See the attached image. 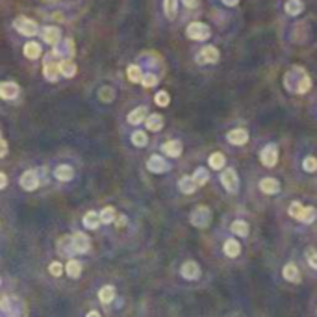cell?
Listing matches in <instances>:
<instances>
[{
  "mask_svg": "<svg viewBox=\"0 0 317 317\" xmlns=\"http://www.w3.org/2000/svg\"><path fill=\"white\" fill-rule=\"evenodd\" d=\"M0 317H26L24 302L17 297H6L0 302Z\"/></svg>",
  "mask_w": 317,
  "mask_h": 317,
  "instance_id": "cell-1",
  "label": "cell"
},
{
  "mask_svg": "<svg viewBox=\"0 0 317 317\" xmlns=\"http://www.w3.org/2000/svg\"><path fill=\"white\" fill-rule=\"evenodd\" d=\"M189 221L197 228H208L212 223V210L208 206H197L189 215Z\"/></svg>",
  "mask_w": 317,
  "mask_h": 317,
  "instance_id": "cell-2",
  "label": "cell"
},
{
  "mask_svg": "<svg viewBox=\"0 0 317 317\" xmlns=\"http://www.w3.org/2000/svg\"><path fill=\"white\" fill-rule=\"evenodd\" d=\"M186 36L193 41H206L212 36V30L204 22H191L186 28Z\"/></svg>",
  "mask_w": 317,
  "mask_h": 317,
  "instance_id": "cell-3",
  "label": "cell"
},
{
  "mask_svg": "<svg viewBox=\"0 0 317 317\" xmlns=\"http://www.w3.org/2000/svg\"><path fill=\"white\" fill-rule=\"evenodd\" d=\"M13 26H15V30H17L19 34L26 36V38H34V36H38V32H39L38 22L28 19V17H17L15 22H13Z\"/></svg>",
  "mask_w": 317,
  "mask_h": 317,
  "instance_id": "cell-4",
  "label": "cell"
},
{
  "mask_svg": "<svg viewBox=\"0 0 317 317\" xmlns=\"http://www.w3.org/2000/svg\"><path fill=\"white\" fill-rule=\"evenodd\" d=\"M52 54L56 58L58 61H63V59H71L75 56V41L73 39H63L59 41V45L54 47Z\"/></svg>",
  "mask_w": 317,
  "mask_h": 317,
  "instance_id": "cell-5",
  "label": "cell"
},
{
  "mask_svg": "<svg viewBox=\"0 0 317 317\" xmlns=\"http://www.w3.org/2000/svg\"><path fill=\"white\" fill-rule=\"evenodd\" d=\"M221 184H223V187L228 191V193H238V189H239V178H238V173L230 167L224 169L223 173H221Z\"/></svg>",
  "mask_w": 317,
  "mask_h": 317,
  "instance_id": "cell-6",
  "label": "cell"
},
{
  "mask_svg": "<svg viewBox=\"0 0 317 317\" xmlns=\"http://www.w3.org/2000/svg\"><path fill=\"white\" fill-rule=\"evenodd\" d=\"M43 75L48 82H56L58 76H59V61H56L54 54L50 52L45 59V65H43Z\"/></svg>",
  "mask_w": 317,
  "mask_h": 317,
  "instance_id": "cell-7",
  "label": "cell"
},
{
  "mask_svg": "<svg viewBox=\"0 0 317 317\" xmlns=\"http://www.w3.org/2000/svg\"><path fill=\"white\" fill-rule=\"evenodd\" d=\"M69 239H71L73 252H78V254H85V252L89 251V247H91V239H89L84 232H76L75 236L69 238Z\"/></svg>",
  "mask_w": 317,
  "mask_h": 317,
  "instance_id": "cell-8",
  "label": "cell"
},
{
  "mask_svg": "<svg viewBox=\"0 0 317 317\" xmlns=\"http://www.w3.org/2000/svg\"><path fill=\"white\" fill-rule=\"evenodd\" d=\"M147 169H149L150 173H154V175H161V173H167L169 169H171V163H167V159L163 158V156L154 154L147 161Z\"/></svg>",
  "mask_w": 317,
  "mask_h": 317,
  "instance_id": "cell-9",
  "label": "cell"
},
{
  "mask_svg": "<svg viewBox=\"0 0 317 317\" xmlns=\"http://www.w3.org/2000/svg\"><path fill=\"white\" fill-rule=\"evenodd\" d=\"M260 159L265 167H275L277 161H278V149H277V145H267L265 149L261 150Z\"/></svg>",
  "mask_w": 317,
  "mask_h": 317,
  "instance_id": "cell-10",
  "label": "cell"
},
{
  "mask_svg": "<svg viewBox=\"0 0 317 317\" xmlns=\"http://www.w3.org/2000/svg\"><path fill=\"white\" fill-rule=\"evenodd\" d=\"M197 61L202 63V65H204V63H217V61H219V50L215 47H210V45H208V47H204L198 54H197Z\"/></svg>",
  "mask_w": 317,
  "mask_h": 317,
  "instance_id": "cell-11",
  "label": "cell"
},
{
  "mask_svg": "<svg viewBox=\"0 0 317 317\" xmlns=\"http://www.w3.org/2000/svg\"><path fill=\"white\" fill-rule=\"evenodd\" d=\"M20 187L26 191H34L39 187V177L36 171H24L20 175Z\"/></svg>",
  "mask_w": 317,
  "mask_h": 317,
  "instance_id": "cell-12",
  "label": "cell"
},
{
  "mask_svg": "<svg viewBox=\"0 0 317 317\" xmlns=\"http://www.w3.org/2000/svg\"><path fill=\"white\" fill-rule=\"evenodd\" d=\"M19 85L15 82H2L0 84V99L4 100H15L19 97Z\"/></svg>",
  "mask_w": 317,
  "mask_h": 317,
  "instance_id": "cell-13",
  "label": "cell"
},
{
  "mask_svg": "<svg viewBox=\"0 0 317 317\" xmlns=\"http://www.w3.org/2000/svg\"><path fill=\"white\" fill-rule=\"evenodd\" d=\"M180 275H182L186 280H197L198 277H200V267H198V263H197V261L189 260V261H186V263L182 265Z\"/></svg>",
  "mask_w": 317,
  "mask_h": 317,
  "instance_id": "cell-14",
  "label": "cell"
},
{
  "mask_svg": "<svg viewBox=\"0 0 317 317\" xmlns=\"http://www.w3.org/2000/svg\"><path fill=\"white\" fill-rule=\"evenodd\" d=\"M41 38L45 39V43L56 47L58 43L61 41V32H59V28H56V26H45L43 32H41Z\"/></svg>",
  "mask_w": 317,
  "mask_h": 317,
  "instance_id": "cell-15",
  "label": "cell"
},
{
  "mask_svg": "<svg viewBox=\"0 0 317 317\" xmlns=\"http://www.w3.org/2000/svg\"><path fill=\"white\" fill-rule=\"evenodd\" d=\"M226 139H228V143H232V145H245L249 141V132L245 130V128H234V130L228 132Z\"/></svg>",
  "mask_w": 317,
  "mask_h": 317,
  "instance_id": "cell-16",
  "label": "cell"
},
{
  "mask_svg": "<svg viewBox=\"0 0 317 317\" xmlns=\"http://www.w3.org/2000/svg\"><path fill=\"white\" fill-rule=\"evenodd\" d=\"M260 189L265 193V195H277V193L280 191L278 180H275V178H271V177L263 178V180L260 182Z\"/></svg>",
  "mask_w": 317,
  "mask_h": 317,
  "instance_id": "cell-17",
  "label": "cell"
},
{
  "mask_svg": "<svg viewBox=\"0 0 317 317\" xmlns=\"http://www.w3.org/2000/svg\"><path fill=\"white\" fill-rule=\"evenodd\" d=\"M282 277L288 280V282H293V284L300 282V273H298V267L295 263H286L284 269H282Z\"/></svg>",
  "mask_w": 317,
  "mask_h": 317,
  "instance_id": "cell-18",
  "label": "cell"
},
{
  "mask_svg": "<svg viewBox=\"0 0 317 317\" xmlns=\"http://www.w3.org/2000/svg\"><path fill=\"white\" fill-rule=\"evenodd\" d=\"M161 149H163V152H165L167 156H171V158H178V156L182 154V143H180L178 139L165 141Z\"/></svg>",
  "mask_w": 317,
  "mask_h": 317,
  "instance_id": "cell-19",
  "label": "cell"
},
{
  "mask_svg": "<svg viewBox=\"0 0 317 317\" xmlns=\"http://www.w3.org/2000/svg\"><path fill=\"white\" fill-rule=\"evenodd\" d=\"M316 217H317V210L314 206H302L297 221H300V223H304V224H312L316 221Z\"/></svg>",
  "mask_w": 317,
  "mask_h": 317,
  "instance_id": "cell-20",
  "label": "cell"
},
{
  "mask_svg": "<svg viewBox=\"0 0 317 317\" xmlns=\"http://www.w3.org/2000/svg\"><path fill=\"white\" fill-rule=\"evenodd\" d=\"M223 251H224V254H226L228 258H236V256H239V252H241V245H239V241H238V239L230 238V239H226V241H224Z\"/></svg>",
  "mask_w": 317,
  "mask_h": 317,
  "instance_id": "cell-21",
  "label": "cell"
},
{
  "mask_svg": "<svg viewBox=\"0 0 317 317\" xmlns=\"http://www.w3.org/2000/svg\"><path fill=\"white\" fill-rule=\"evenodd\" d=\"M147 117H149L147 108H145V106H139V108H136L134 112L128 113V122H130V124H141V122H145Z\"/></svg>",
  "mask_w": 317,
  "mask_h": 317,
  "instance_id": "cell-22",
  "label": "cell"
},
{
  "mask_svg": "<svg viewBox=\"0 0 317 317\" xmlns=\"http://www.w3.org/2000/svg\"><path fill=\"white\" fill-rule=\"evenodd\" d=\"M145 124H147V128H149L150 132H158L163 128V117H161L159 113H152V115H149V117L145 119Z\"/></svg>",
  "mask_w": 317,
  "mask_h": 317,
  "instance_id": "cell-23",
  "label": "cell"
},
{
  "mask_svg": "<svg viewBox=\"0 0 317 317\" xmlns=\"http://www.w3.org/2000/svg\"><path fill=\"white\" fill-rule=\"evenodd\" d=\"M54 177L58 180L69 182V180H73V177H75V169L71 167V165H59V167L54 169Z\"/></svg>",
  "mask_w": 317,
  "mask_h": 317,
  "instance_id": "cell-24",
  "label": "cell"
},
{
  "mask_svg": "<svg viewBox=\"0 0 317 317\" xmlns=\"http://www.w3.org/2000/svg\"><path fill=\"white\" fill-rule=\"evenodd\" d=\"M24 56L30 58V59H38L39 56H41V52H43V48H41V45L39 43H36V41H30V43H26L24 45Z\"/></svg>",
  "mask_w": 317,
  "mask_h": 317,
  "instance_id": "cell-25",
  "label": "cell"
},
{
  "mask_svg": "<svg viewBox=\"0 0 317 317\" xmlns=\"http://www.w3.org/2000/svg\"><path fill=\"white\" fill-rule=\"evenodd\" d=\"M178 187H180L182 193L191 195V193H195L197 184H195V180H193V177H182L180 178V182H178Z\"/></svg>",
  "mask_w": 317,
  "mask_h": 317,
  "instance_id": "cell-26",
  "label": "cell"
},
{
  "mask_svg": "<svg viewBox=\"0 0 317 317\" xmlns=\"http://www.w3.org/2000/svg\"><path fill=\"white\" fill-rule=\"evenodd\" d=\"M284 10L288 15L291 17H295V15H300L302 10H304V4H302V0H288L286 2V6H284Z\"/></svg>",
  "mask_w": 317,
  "mask_h": 317,
  "instance_id": "cell-27",
  "label": "cell"
},
{
  "mask_svg": "<svg viewBox=\"0 0 317 317\" xmlns=\"http://www.w3.org/2000/svg\"><path fill=\"white\" fill-rule=\"evenodd\" d=\"M76 65L73 59H63V61H59V75H63L65 78H73L76 75Z\"/></svg>",
  "mask_w": 317,
  "mask_h": 317,
  "instance_id": "cell-28",
  "label": "cell"
},
{
  "mask_svg": "<svg viewBox=\"0 0 317 317\" xmlns=\"http://www.w3.org/2000/svg\"><path fill=\"white\" fill-rule=\"evenodd\" d=\"M84 226L89 228V230H97L100 226V217H99V214L97 212H87L84 215Z\"/></svg>",
  "mask_w": 317,
  "mask_h": 317,
  "instance_id": "cell-29",
  "label": "cell"
},
{
  "mask_svg": "<svg viewBox=\"0 0 317 317\" xmlns=\"http://www.w3.org/2000/svg\"><path fill=\"white\" fill-rule=\"evenodd\" d=\"M65 271L71 278H78L82 275V263L78 260H69L65 265Z\"/></svg>",
  "mask_w": 317,
  "mask_h": 317,
  "instance_id": "cell-30",
  "label": "cell"
},
{
  "mask_svg": "<svg viewBox=\"0 0 317 317\" xmlns=\"http://www.w3.org/2000/svg\"><path fill=\"white\" fill-rule=\"evenodd\" d=\"M99 298H100V302H104V304H110L113 298H115V288L113 286H104V288H100Z\"/></svg>",
  "mask_w": 317,
  "mask_h": 317,
  "instance_id": "cell-31",
  "label": "cell"
},
{
  "mask_svg": "<svg viewBox=\"0 0 317 317\" xmlns=\"http://www.w3.org/2000/svg\"><path fill=\"white\" fill-rule=\"evenodd\" d=\"M115 208L113 206H106V208H102V212L99 214V217H100V223L104 224H110L115 221Z\"/></svg>",
  "mask_w": 317,
  "mask_h": 317,
  "instance_id": "cell-32",
  "label": "cell"
},
{
  "mask_svg": "<svg viewBox=\"0 0 317 317\" xmlns=\"http://www.w3.org/2000/svg\"><path fill=\"white\" fill-rule=\"evenodd\" d=\"M163 11L167 19H175L178 11V0H163Z\"/></svg>",
  "mask_w": 317,
  "mask_h": 317,
  "instance_id": "cell-33",
  "label": "cell"
},
{
  "mask_svg": "<svg viewBox=\"0 0 317 317\" xmlns=\"http://www.w3.org/2000/svg\"><path fill=\"white\" fill-rule=\"evenodd\" d=\"M224 156L221 154V152H214L212 156H210V159H208V163H210V167L215 169V171H221V169L224 167Z\"/></svg>",
  "mask_w": 317,
  "mask_h": 317,
  "instance_id": "cell-34",
  "label": "cell"
},
{
  "mask_svg": "<svg viewBox=\"0 0 317 317\" xmlns=\"http://www.w3.org/2000/svg\"><path fill=\"white\" fill-rule=\"evenodd\" d=\"M126 75H128V80L134 82V84H141V78H143V73H141L139 65H130L126 69Z\"/></svg>",
  "mask_w": 317,
  "mask_h": 317,
  "instance_id": "cell-35",
  "label": "cell"
},
{
  "mask_svg": "<svg viewBox=\"0 0 317 317\" xmlns=\"http://www.w3.org/2000/svg\"><path fill=\"white\" fill-rule=\"evenodd\" d=\"M230 230H232V234H236V236L245 238V236L249 234V224L245 223V221H234L232 226H230Z\"/></svg>",
  "mask_w": 317,
  "mask_h": 317,
  "instance_id": "cell-36",
  "label": "cell"
},
{
  "mask_svg": "<svg viewBox=\"0 0 317 317\" xmlns=\"http://www.w3.org/2000/svg\"><path fill=\"white\" fill-rule=\"evenodd\" d=\"M132 143H134L136 147H145V145L149 143V136H147L145 132L136 130L134 134H132Z\"/></svg>",
  "mask_w": 317,
  "mask_h": 317,
  "instance_id": "cell-37",
  "label": "cell"
},
{
  "mask_svg": "<svg viewBox=\"0 0 317 317\" xmlns=\"http://www.w3.org/2000/svg\"><path fill=\"white\" fill-rule=\"evenodd\" d=\"M208 178H210V175H208V171L204 167H198L193 173V180H195L197 186H204L206 182H208Z\"/></svg>",
  "mask_w": 317,
  "mask_h": 317,
  "instance_id": "cell-38",
  "label": "cell"
},
{
  "mask_svg": "<svg viewBox=\"0 0 317 317\" xmlns=\"http://www.w3.org/2000/svg\"><path fill=\"white\" fill-rule=\"evenodd\" d=\"M154 102L158 104L159 108H165V106H169V102H171V97H169L167 91H158L156 97H154Z\"/></svg>",
  "mask_w": 317,
  "mask_h": 317,
  "instance_id": "cell-39",
  "label": "cell"
},
{
  "mask_svg": "<svg viewBox=\"0 0 317 317\" xmlns=\"http://www.w3.org/2000/svg\"><path fill=\"white\" fill-rule=\"evenodd\" d=\"M113 97H115V91H113L110 85H106V87H102V89L99 91V99L104 100V102H112Z\"/></svg>",
  "mask_w": 317,
  "mask_h": 317,
  "instance_id": "cell-40",
  "label": "cell"
},
{
  "mask_svg": "<svg viewBox=\"0 0 317 317\" xmlns=\"http://www.w3.org/2000/svg\"><path fill=\"white\" fill-rule=\"evenodd\" d=\"M302 169L306 171V173H314L317 171V159L314 156H306L304 161H302Z\"/></svg>",
  "mask_w": 317,
  "mask_h": 317,
  "instance_id": "cell-41",
  "label": "cell"
},
{
  "mask_svg": "<svg viewBox=\"0 0 317 317\" xmlns=\"http://www.w3.org/2000/svg\"><path fill=\"white\" fill-rule=\"evenodd\" d=\"M141 84L145 85V87H154V85L158 84V76L152 75V73H147V75H143V78H141Z\"/></svg>",
  "mask_w": 317,
  "mask_h": 317,
  "instance_id": "cell-42",
  "label": "cell"
},
{
  "mask_svg": "<svg viewBox=\"0 0 317 317\" xmlns=\"http://www.w3.org/2000/svg\"><path fill=\"white\" fill-rule=\"evenodd\" d=\"M48 271H50L52 277H61V273H63V265H61L59 261H52V263L48 265Z\"/></svg>",
  "mask_w": 317,
  "mask_h": 317,
  "instance_id": "cell-43",
  "label": "cell"
},
{
  "mask_svg": "<svg viewBox=\"0 0 317 317\" xmlns=\"http://www.w3.org/2000/svg\"><path fill=\"white\" fill-rule=\"evenodd\" d=\"M300 210H302V204H300L298 200H293V202H291V206H289V215L297 219L298 214H300Z\"/></svg>",
  "mask_w": 317,
  "mask_h": 317,
  "instance_id": "cell-44",
  "label": "cell"
},
{
  "mask_svg": "<svg viewBox=\"0 0 317 317\" xmlns=\"http://www.w3.org/2000/svg\"><path fill=\"white\" fill-rule=\"evenodd\" d=\"M308 263H310L314 269H317V252H314V251L308 252Z\"/></svg>",
  "mask_w": 317,
  "mask_h": 317,
  "instance_id": "cell-45",
  "label": "cell"
},
{
  "mask_svg": "<svg viewBox=\"0 0 317 317\" xmlns=\"http://www.w3.org/2000/svg\"><path fill=\"white\" fill-rule=\"evenodd\" d=\"M6 154H8V143H6V139L0 138V158H4Z\"/></svg>",
  "mask_w": 317,
  "mask_h": 317,
  "instance_id": "cell-46",
  "label": "cell"
},
{
  "mask_svg": "<svg viewBox=\"0 0 317 317\" xmlns=\"http://www.w3.org/2000/svg\"><path fill=\"white\" fill-rule=\"evenodd\" d=\"M182 2H184V6H186V8H197L200 0H182Z\"/></svg>",
  "mask_w": 317,
  "mask_h": 317,
  "instance_id": "cell-47",
  "label": "cell"
},
{
  "mask_svg": "<svg viewBox=\"0 0 317 317\" xmlns=\"http://www.w3.org/2000/svg\"><path fill=\"white\" fill-rule=\"evenodd\" d=\"M6 186H8V177L4 173H0V189H4Z\"/></svg>",
  "mask_w": 317,
  "mask_h": 317,
  "instance_id": "cell-48",
  "label": "cell"
},
{
  "mask_svg": "<svg viewBox=\"0 0 317 317\" xmlns=\"http://www.w3.org/2000/svg\"><path fill=\"white\" fill-rule=\"evenodd\" d=\"M238 2H239V0H223L224 6H230V8H232V6H238Z\"/></svg>",
  "mask_w": 317,
  "mask_h": 317,
  "instance_id": "cell-49",
  "label": "cell"
},
{
  "mask_svg": "<svg viewBox=\"0 0 317 317\" xmlns=\"http://www.w3.org/2000/svg\"><path fill=\"white\" fill-rule=\"evenodd\" d=\"M124 224H126V217H124V215H121V217L117 219V226H124Z\"/></svg>",
  "mask_w": 317,
  "mask_h": 317,
  "instance_id": "cell-50",
  "label": "cell"
},
{
  "mask_svg": "<svg viewBox=\"0 0 317 317\" xmlns=\"http://www.w3.org/2000/svg\"><path fill=\"white\" fill-rule=\"evenodd\" d=\"M85 317H100V314H99V312H89Z\"/></svg>",
  "mask_w": 317,
  "mask_h": 317,
  "instance_id": "cell-51",
  "label": "cell"
},
{
  "mask_svg": "<svg viewBox=\"0 0 317 317\" xmlns=\"http://www.w3.org/2000/svg\"><path fill=\"white\" fill-rule=\"evenodd\" d=\"M0 282H2V280H0Z\"/></svg>",
  "mask_w": 317,
  "mask_h": 317,
  "instance_id": "cell-52",
  "label": "cell"
}]
</instances>
